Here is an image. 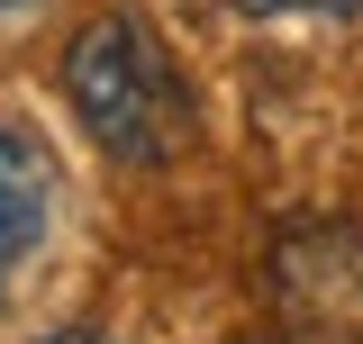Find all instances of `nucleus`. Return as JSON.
<instances>
[{"instance_id":"1","label":"nucleus","mask_w":363,"mask_h":344,"mask_svg":"<svg viewBox=\"0 0 363 344\" xmlns=\"http://www.w3.org/2000/svg\"><path fill=\"white\" fill-rule=\"evenodd\" d=\"M64 100H73L82 136L100 154H118V164H164L182 145V127H191L182 73L136 9H100L64 45Z\"/></svg>"},{"instance_id":"3","label":"nucleus","mask_w":363,"mask_h":344,"mask_svg":"<svg viewBox=\"0 0 363 344\" xmlns=\"http://www.w3.org/2000/svg\"><path fill=\"white\" fill-rule=\"evenodd\" d=\"M236 9H264V18H281V9H318V18H336V9H354V0H236Z\"/></svg>"},{"instance_id":"2","label":"nucleus","mask_w":363,"mask_h":344,"mask_svg":"<svg viewBox=\"0 0 363 344\" xmlns=\"http://www.w3.org/2000/svg\"><path fill=\"white\" fill-rule=\"evenodd\" d=\"M45 217H55V172L18 127H0V281L45 245Z\"/></svg>"},{"instance_id":"4","label":"nucleus","mask_w":363,"mask_h":344,"mask_svg":"<svg viewBox=\"0 0 363 344\" xmlns=\"http://www.w3.org/2000/svg\"><path fill=\"white\" fill-rule=\"evenodd\" d=\"M45 344H118V336H91V326H73V336H45Z\"/></svg>"}]
</instances>
